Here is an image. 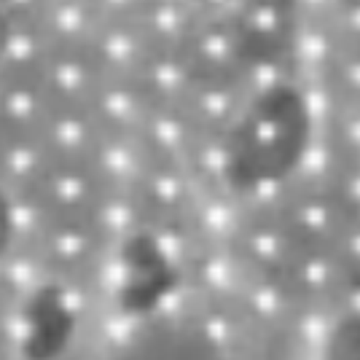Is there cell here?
Segmentation results:
<instances>
[{
    "instance_id": "obj_3",
    "label": "cell",
    "mask_w": 360,
    "mask_h": 360,
    "mask_svg": "<svg viewBox=\"0 0 360 360\" xmlns=\"http://www.w3.org/2000/svg\"><path fill=\"white\" fill-rule=\"evenodd\" d=\"M169 269L162 250L150 240H135L127 248L124 258V283L121 290L127 296L129 309H148L167 288Z\"/></svg>"
},
{
    "instance_id": "obj_2",
    "label": "cell",
    "mask_w": 360,
    "mask_h": 360,
    "mask_svg": "<svg viewBox=\"0 0 360 360\" xmlns=\"http://www.w3.org/2000/svg\"><path fill=\"white\" fill-rule=\"evenodd\" d=\"M75 333V309L57 285L38 288L19 315V349L27 360H57Z\"/></svg>"
},
{
    "instance_id": "obj_1",
    "label": "cell",
    "mask_w": 360,
    "mask_h": 360,
    "mask_svg": "<svg viewBox=\"0 0 360 360\" xmlns=\"http://www.w3.org/2000/svg\"><path fill=\"white\" fill-rule=\"evenodd\" d=\"M309 119L293 91H266L245 110L231 137V178L242 186H264L285 178L307 146Z\"/></svg>"
},
{
    "instance_id": "obj_5",
    "label": "cell",
    "mask_w": 360,
    "mask_h": 360,
    "mask_svg": "<svg viewBox=\"0 0 360 360\" xmlns=\"http://www.w3.org/2000/svg\"><path fill=\"white\" fill-rule=\"evenodd\" d=\"M11 234H14V212H11L8 199L0 194V253L8 248Z\"/></svg>"
},
{
    "instance_id": "obj_4",
    "label": "cell",
    "mask_w": 360,
    "mask_h": 360,
    "mask_svg": "<svg viewBox=\"0 0 360 360\" xmlns=\"http://www.w3.org/2000/svg\"><path fill=\"white\" fill-rule=\"evenodd\" d=\"M323 360H360V315H347L333 326Z\"/></svg>"
}]
</instances>
